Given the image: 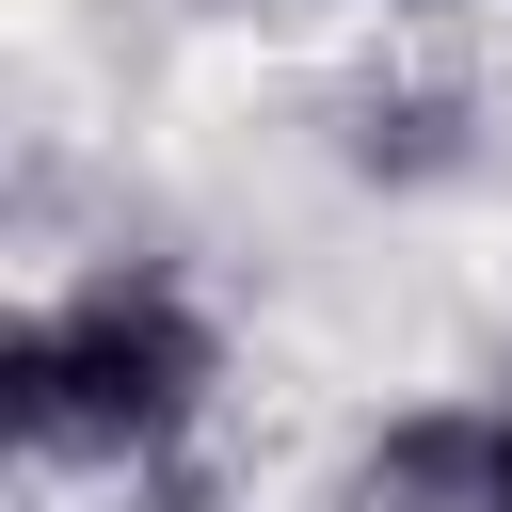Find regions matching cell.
<instances>
[{"instance_id":"5b68a950","label":"cell","mask_w":512,"mask_h":512,"mask_svg":"<svg viewBox=\"0 0 512 512\" xmlns=\"http://www.w3.org/2000/svg\"><path fill=\"white\" fill-rule=\"evenodd\" d=\"M480 448H496V512H512V368L480 384Z\"/></svg>"},{"instance_id":"6da1fadb","label":"cell","mask_w":512,"mask_h":512,"mask_svg":"<svg viewBox=\"0 0 512 512\" xmlns=\"http://www.w3.org/2000/svg\"><path fill=\"white\" fill-rule=\"evenodd\" d=\"M224 384V320L176 256H96L80 288H48L0 352V416L32 464H96V480H160L192 464Z\"/></svg>"},{"instance_id":"3957f363","label":"cell","mask_w":512,"mask_h":512,"mask_svg":"<svg viewBox=\"0 0 512 512\" xmlns=\"http://www.w3.org/2000/svg\"><path fill=\"white\" fill-rule=\"evenodd\" d=\"M464 160H480L464 96H432V80H400V96H352V176L416 192V176H464Z\"/></svg>"},{"instance_id":"277c9868","label":"cell","mask_w":512,"mask_h":512,"mask_svg":"<svg viewBox=\"0 0 512 512\" xmlns=\"http://www.w3.org/2000/svg\"><path fill=\"white\" fill-rule=\"evenodd\" d=\"M128 512H224V496H208L192 464H160V480H128Z\"/></svg>"},{"instance_id":"7a4b0ae2","label":"cell","mask_w":512,"mask_h":512,"mask_svg":"<svg viewBox=\"0 0 512 512\" xmlns=\"http://www.w3.org/2000/svg\"><path fill=\"white\" fill-rule=\"evenodd\" d=\"M336 512H496V448H480V400H416L352 448Z\"/></svg>"}]
</instances>
